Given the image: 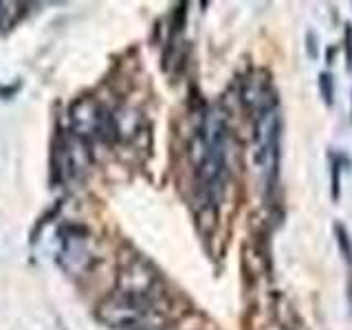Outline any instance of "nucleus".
I'll use <instances>...</instances> for the list:
<instances>
[{
    "label": "nucleus",
    "mask_w": 352,
    "mask_h": 330,
    "mask_svg": "<svg viewBox=\"0 0 352 330\" xmlns=\"http://www.w3.org/2000/svg\"><path fill=\"white\" fill-rule=\"evenodd\" d=\"M227 124L225 117L212 110L205 117L201 130V161H198V183L209 203H218L227 181Z\"/></svg>",
    "instance_id": "1"
},
{
    "label": "nucleus",
    "mask_w": 352,
    "mask_h": 330,
    "mask_svg": "<svg viewBox=\"0 0 352 330\" xmlns=\"http://www.w3.org/2000/svg\"><path fill=\"white\" fill-rule=\"evenodd\" d=\"M253 113H256L253 115L256 119V163L264 181L273 185L280 161V113L273 91L269 88L258 91Z\"/></svg>",
    "instance_id": "2"
},
{
    "label": "nucleus",
    "mask_w": 352,
    "mask_h": 330,
    "mask_svg": "<svg viewBox=\"0 0 352 330\" xmlns=\"http://www.w3.org/2000/svg\"><path fill=\"white\" fill-rule=\"evenodd\" d=\"M335 236H337L339 251L344 253V258H346V262H348V269H350V284H348V293H350V304H352V245H350L348 231L344 229V225H335Z\"/></svg>",
    "instance_id": "3"
},
{
    "label": "nucleus",
    "mask_w": 352,
    "mask_h": 330,
    "mask_svg": "<svg viewBox=\"0 0 352 330\" xmlns=\"http://www.w3.org/2000/svg\"><path fill=\"white\" fill-rule=\"evenodd\" d=\"M319 91H322L324 99H326V104L330 106L333 104V80H330V75L328 73H322L319 75Z\"/></svg>",
    "instance_id": "4"
},
{
    "label": "nucleus",
    "mask_w": 352,
    "mask_h": 330,
    "mask_svg": "<svg viewBox=\"0 0 352 330\" xmlns=\"http://www.w3.org/2000/svg\"><path fill=\"white\" fill-rule=\"evenodd\" d=\"M346 60H348V71H352V27L346 25Z\"/></svg>",
    "instance_id": "5"
},
{
    "label": "nucleus",
    "mask_w": 352,
    "mask_h": 330,
    "mask_svg": "<svg viewBox=\"0 0 352 330\" xmlns=\"http://www.w3.org/2000/svg\"><path fill=\"white\" fill-rule=\"evenodd\" d=\"M339 172H341V168H339V163L335 161L333 163V198H335V201L339 198Z\"/></svg>",
    "instance_id": "6"
},
{
    "label": "nucleus",
    "mask_w": 352,
    "mask_h": 330,
    "mask_svg": "<svg viewBox=\"0 0 352 330\" xmlns=\"http://www.w3.org/2000/svg\"><path fill=\"white\" fill-rule=\"evenodd\" d=\"M308 55H311V58H317V51H315V36H313V33L308 36Z\"/></svg>",
    "instance_id": "7"
}]
</instances>
